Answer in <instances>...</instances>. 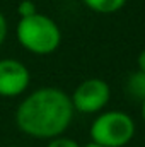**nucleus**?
Instances as JSON below:
<instances>
[{
    "instance_id": "8",
    "label": "nucleus",
    "mask_w": 145,
    "mask_h": 147,
    "mask_svg": "<svg viewBox=\"0 0 145 147\" xmlns=\"http://www.w3.org/2000/svg\"><path fill=\"white\" fill-rule=\"evenodd\" d=\"M17 14H19L21 19H26V17H31V16L38 14L34 2L33 0H21L19 5H17Z\"/></svg>"
},
{
    "instance_id": "9",
    "label": "nucleus",
    "mask_w": 145,
    "mask_h": 147,
    "mask_svg": "<svg viewBox=\"0 0 145 147\" xmlns=\"http://www.w3.org/2000/svg\"><path fill=\"white\" fill-rule=\"evenodd\" d=\"M46 147H80V146H79L77 140H73V139H68V137H56V139H51Z\"/></svg>"
},
{
    "instance_id": "12",
    "label": "nucleus",
    "mask_w": 145,
    "mask_h": 147,
    "mask_svg": "<svg viewBox=\"0 0 145 147\" xmlns=\"http://www.w3.org/2000/svg\"><path fill=\"white\" fill-rule=\"evenodd\" d=\"M142 120L145 123V101H142Z\"/></svg>"
},
{
    "instance_id": "5",
    "label": "nucleus",
    "mask_w": 145,
    "mask_h": 147,
    "mask_svg": "<svg viewBox=\"0 0 145 147\" xmlns=\"http://www.w3.org/2000/svg\"><path fill=\"white\" fill-rule=\"evenodd\" d=\"M31 82L29 69L14 58L0 60V96L2 98H15L22 94Z\"/></svg>"
},
{
    "instance_id": "1",
    "label": "nucleus",
    "mask_w": 145,
    "mask_h": 147,
    "mask_svg": "<svg viewBox=\"0 0 145 147\" xmlns=\"http://www.w3.org/2000/svg\"><path fill=\"white\" fill-rule=\"evenodd\" d=\"M70 96L56 87L33 91L15 111V123L21 132L34 139H56L70 127L73 120Z\"/></svg>"
},
{
    "instance_id": "6",
    "label": "nucleus",
    "mask_w": 145,
    "mask_h": 147,
    "mask_svg": "<svg viewBox=\"0 0 145 147\" xmlns=\"http://www.w3.org/2000/svg\"><path fill=\"white\" fill-rule=\"evenodd\" d=\"M126 94L135 101H145V74L140 70H135L126 77L125 82Z\"/></svg>"
},
{
    "instance_id": "10",
    "label": "nucleus",
    "mask_w": 145,
    "mask_h": 147,
    "mask_svg": "<svg viewBox=\"0 0 145 147\" xmlns=\"http://www.w3.org/2000/svg\"><path fill=\"white\" fill-rule=\"evenodd\" d=\"M7 33H9L7 19H5V16L0 12V46L3 45V41H5V38H7Z\"/></svg>"
},
{
    "instance_id": "3",
    "label": "nucleus",
    "mask_w": 145,
    "mask_h": 147,
    "mask_svg": "<svg viewBox=\"0 0 145 147\" xmlns=\"http://www.w3.org/2000/svg\"><path fill=\"white\" fill-rule=\"evenodd\" d=\"M91 142L101 147H125L135 135L133 118L119 110L99 113L91 123Z\"/></svg>"
},
{
    "instance_id": "13",
    "label": "nucleus",
    "mask_w": 145,
    "mask_h": 147,
    "mask_svg": "<svg viewBox=\"0 0 145 147\" xmlns=\"http://www.w3.org/2000/svg\"><path fill=\"white\" fill-rule=\"evenodd\" d=\"M84 147H101V146H96V144H92V142H89V144H85Z\"/></svg>"
},
{
    "instance_id": "4",
    "label": "nucleus",
    "mask_w": 145,
    "mask_h": 147,
    "mask_svg": "<svg viewBox=\"0 0 145 147\" xmlns=\"http://www.w3.org/2000/svg\"><path fill=\"white\" fill-rule=\"evenodd\" d=\"M70 99L73 111L85 115L99 113L111 99V87L103 79H85L75 87Z\"/></svg>"
},
{
    "instance_id": "2",
    "label": "nucleus",
    "mask_w": 145,
    "mask_h": 147,
    "mask_svg": "<svg viewBox=\"0 0 145 147\" xmlns=\"http://www.w3.org/2000/svg\"><path fill=\"white\" fill-rule=\"evenodd\" d=\"M17 39L21 46L34 55H50L58 50L62 43V31L58 24L44 14H34L26 19H19Z\"/></svg>"
},
{
    "instance_id": "11",
    "label": "nucleus",
    "mask_w": 145,
    "mask_h": 147,
    "mask_svg": "<svg viewBox=\"0 0 145 147\" xmlns=\"http://www.w3.org/2000/svg\"><path fill=\"white\" fill-rule=\"evenodd\" d=\"M137 65H138V70L145 74V48L138 53V57H137Z\"/></svg>"
},
{
    "instance_id": "7",
    "label": "nucleus",
    "mask_w": 145,
    "mask_h": 147,
    "mask_svg": "<svg viewBox=\"0 0 145 147\" xmlns=\"http://www.w3.org/2000/svg\"><path fill=\"white\" fill-rule=\"evenodd\" d=\"M82 2L97 14H114L121 10L128 0H82Z\"/></svg>"
}]
</instances>
